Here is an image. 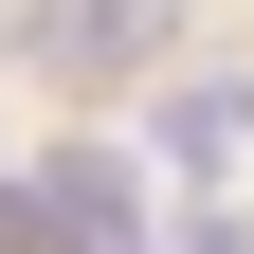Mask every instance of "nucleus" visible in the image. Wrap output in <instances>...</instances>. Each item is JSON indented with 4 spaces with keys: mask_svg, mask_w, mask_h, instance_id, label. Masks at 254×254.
Segmentation results:
<instances>
[{
    "mask_svg": "<svg viewBox=\"0 0 254 254\" xmlns=\"http://www.w3.org/2000/svg\"><path fill=\"white\" fill-rule=\"evenodd\" d=\"M164 0H37V73H145Z\"/></svg>",
    "mask_w": 254,
    "mask_h": 254,
    "instance_id": "obj_2",
    "label": "nucleus"
},
{
    "mask_svg": "<svg viewBox=\"0 0 254 254\" xmlns=\"http://www.w3.org/2000/svg\"><path fill=\"white\" fill-rule=\"evenodd\" d=\"M37 200H55V236H73V254H145V182H127L109 145H55Z\"/></svg>",
    "mask_w": 254,
    "mask_h": 254,
    "instance_id": "obj_1",
    "label": "nucleus"
}]
</instances>
